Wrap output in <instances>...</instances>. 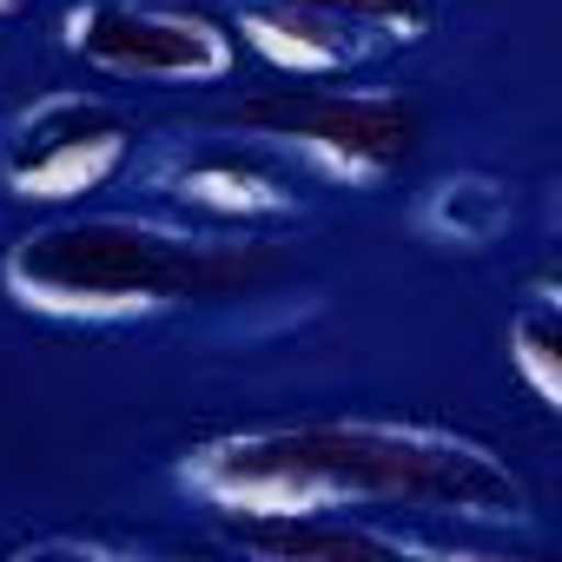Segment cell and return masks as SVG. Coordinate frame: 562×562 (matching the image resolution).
Returning <instances> with one entry per match:
<instances>
[{"mask_svg": "<svg viewBox=\"0 0 562 562\" xmlns=\"http://www.w3.org/2000/svg\"><path fill=\"white\" fill-rule=\"evenodd\" d=\"M186 490L225 522L251 516H457L503 522L522 516L516 470L443 424L384 417H318V424H258L186 450Z\"/></svg>", "mask_w": 562, "mask_h": 562, "instance_id": "1", "label": "cell"}, {"mask_svg": "<svg viewBox=\"0 0 562 562\" xmlns=\"http://www.w3.org/2000/svg\"><path fill=\"white\" fill-rule=\"evenodd\" d=\"M265 271H271L265 245L192 238L153 218H120V212L54 218L27 232L0 265L14 305L67 325H113V318L186 305V299H225Z\"/></svg>", "mask_w": 562, "mask_h": 562, "instance_id": "2", "label": "cell"}, {"mask_svg": "<svg viewBox=\"0 0 562 562\" xmlns=\"http://www.w3.org/2000/svg\"><path fill=\"white\" fill-rule=\"evenodd\" d=\"M232 120L271 146L305 153L318 172H338V179H384L417 153V106H404L397 93H351V87L299 80L285 93L245 100Z\"/></svg>", "mask_w": 562, "mask_h": 562, "instance_id": "3", "label": "cell"}, {"mask_svg": "<svg viewBox=\"0 0 562 562\" xmlns=\"http://www.w3.org/2000/svg\"><path fill=\"white\" fill-rule=\"evenodd\" d=\"M67 47L120 80H225L238 67V47L218 21L166 0H80Z\"/></svg>", "mask_w": 562, "mask_h": 562, "instance_id": "4", "label": "cell"}, {"mask_svg": "<svg viewBox=\"0 0 562 562\" xmlns=\"http://www.w3.org/2000/svg\"><path fill=\"white\" fill-rule=\"evenodd\" d=\"M133 153V126L126 113H113L106 100H80V93H60L47 106H34L14 139L0 146V179H8L14 199H34V205H60V199H80V192H100Z\"/></svg>", "mask_w": 562, "mask_h": 562, "instance_id": "5", "label": "cell"}, {"mask_svg": "<svg viewBox=\"0 0 562 562\" xmlns=\"http://www.w3.org/2000/svg\"><path fill=\"white\" fill-rule=\"evenodd\" d=\"M166 192L205 225H271L299 212V179L258 146H205L166 172Z\"/></svg>", "mask_w": 562, "mask_h": 562, "instance_id": "6", "label": "cell"}, {"mask_svg": "<svg viewBox=\"0 0 562 562\" xmlns=\"http://www.w3.org/2000/svg\"><path fill=\"white\" fill-rule=\"evenodd\" d=\"M245 47L278 67L285 80H331V74H351L371 47L364 27L351 21H331V14H312V8H292V0H251L245 21H238Z\"/></svg>", "mask_w": 562, "mask_h": 562, "instance_id": "7", "label": "cell"}, {"mask_svg": "<svg viewBox=\"0 0 562 562\" xmlns=\"http://www.w3.org/2000/svg\"><path fill=\"white\" fill-rule=\"evenodd\" d=\"M232 529L245 549L299 555V562H397V555H411L404 536H391L364 516H251Z\"/></svg>", "mask_w": 562, "mask_h": 562, "instance_id": "8", "label": "cell"}, {"mask_svg": "<svg viewBox=\"0 0 562 562\" xmlns=\"http://www.w3.org/2000/svg\"><path fill=\"white\" fill-rule=\"evenodd\" d=\"M503 218H509V199L496 186H483V179H450L430 199V225L463 238V245H483L490 232H503Z\"/></svg>", "mask_w": 562, "mask_h": 562, "instance_id": "9", "label": "cell"}, {"mask_svg": "<svg viewBox=\"0 0 562 562\" xmlns=\"http://www.w3.org/2000/svg\"><path fill=\"white\" fill-rule=\"evenodd\" d=\"M509 364L522 371V384L536 391V404L555 411V397H562V364H555V312H549V305L509 325Z\"/></svg>", "mask_w": 562, "mask_h": 562, "instance_id": "10", "label": "cell"}, {"mask_svg": "<svg viewBox=\"0 0 562 562\" xmlns=\"http://www.w3.org/2000/svg\"><path fill=\"white\" fill-rule=\"evenodd\" d=\"M292 8L351 21L364 34H391V41H417L424 34V0H292Z\"/></svg>", "mask_w": 562, "mask_h": 562, "instance_id": "11", "label": "cell"}, {"mask_svg": "<svg viewBox=\"0 0 562 562\" xmlns=\"http://www.w3.org/2000/svg\"><path fill=\"white\" fill-rule=\"evenodd\" d=\"M0 8H14V0H0Z\"/></svg>", "mask_w": 562, "mask_h": 562, "instance_id": "12", "label": "cell"}]
</instances>
